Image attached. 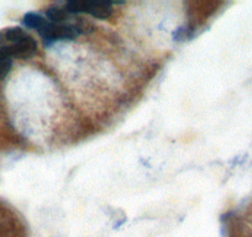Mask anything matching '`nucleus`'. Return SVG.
<instances>
[{
	"label": "nucleus",
	"mask_w": 252,
	"mask_h": 237,
	"mask_svg": "<svg viewBox=\"0 0 252 237\" xmlns=\"http://www.w3.org/2000/svg\"><path fill=\"white\" fill-rule=\"evenodd\" d=\"M64 9L69 14H78L86 13L92 15L95 19L100 20H106L113 14V6L109 3L104 1H86V0H74V1H68L64 5Z\"/></svg>",
	"instance_id": "f257e3e1"
},
{
	"label": "nucleus",
	"mask_w": 252,
	"mask_h": 237,
	"mask_svg": "<svg viewBox=\"0 0 252 237\" xmlns=\"http://www.w3.org/2000/svg\"><path fill=\"white\" fill-rule=\"evenodd\" d=\"M82 28L74 24H55L47 21L45 26L38 31L41 37L47 42H53L58 40H72L79 36Z\"/></svg>",
	"instance_id": "f03ea898"
},
{
	"label": "nucleus",
	"mask_w": 252,
	"mask_h": 237,
	"mask_svg": "<svg viewBox=\"0 0 252 237\" xmlns=\"http://www.w3.org/2000/svg\"><path fill=\"white\" fill-rule=\"evenodd\" d=\"M0 50L3 51L8 57L13 58H30L32 57L36 53L37 50V43L33 40V37H31L30 35L24 36L21 40L16 41V42L10 43V45L0 46Z\"/></svg>",
	"instance_id": "7ed1b4c3"
},
{
	"label": "nucleus",
	"mask_w": 252,
	"mask_h": 237,
	"mask_svg": "<svg viewBox=\"0 0 252 237\" xmlns=\"http://www.w3.org/2000/svg\"><path fill=\"white\" fill-rule=\"evenodd\" d=\"M46 15L50 19L51 23L55 24H64L67 21L69 13L64 8H60V6H51L46 11Z\"/></svg>",
	"instance_id": "20e7f679"
},
{
	"label": "nucleus",
	"mask_w": 252,
	"mask_h": 237,
	"mask_svg": "<svg viewBox=\"0 0 252 237\" xmlns=\"http://www.w3.org/2000/svg\"><path fill=\"white\" fill-rule=\"evenodd\" d=\"M47 21L48 20H46V19L43 18V16L38 15V14L29 13V14H26L25 16H24L23 23L25 24V25L28 26V28L35 29V30L38 32V31H40L41 29H42L43 26H45L46 24H47Z\"/></svg>",
	"instance_id": "39448f33"
},
{
	"label": "nucleus",
	"mask_w": 252,
	"mask_h": 237,
	"mask_svg": "<svg viewBox=\"0 0 252 237\" xmlns=\"http://www.w3.org/2000/svg\"><path fill=\"white\" fill-rule=\"evenodd\" d=\"M11 66H13L11 58L6 57V58H3V59H0V81L8 76L9 72H10L11 69Z\"/></svg>",
	"instance_id": "423d86ee"
}]
</instances>
